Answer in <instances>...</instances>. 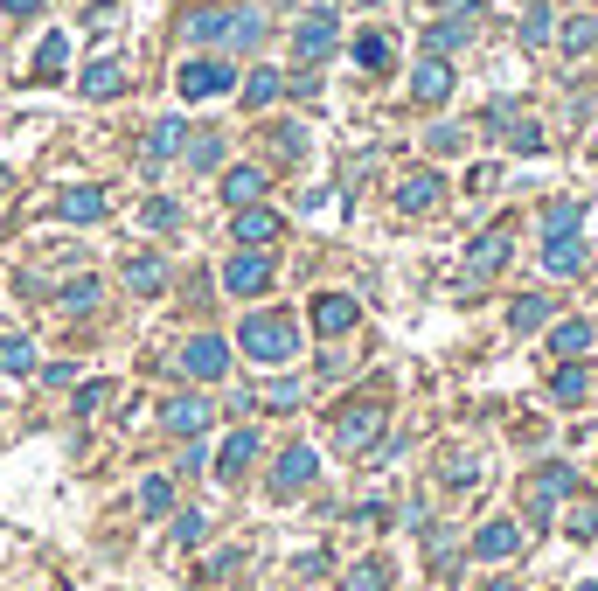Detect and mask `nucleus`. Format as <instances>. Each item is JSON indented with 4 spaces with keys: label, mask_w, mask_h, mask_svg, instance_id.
<instances>
[{
    "label": "nucleus",
    "mask_w": 598,
    "mask_h": 591,
    "mask_svg": "<svg viewBox=\"0 0 598 591\" xmlns=\"http://www.w3.org/2000/svg\"><path fill=\"white\" fill-rule=\"evenodd\" d=\"M181 140H188V126H181V119H160V126L147 133V160H174Z\"/></svg>",
    "instance_id": "nucleus-28"
},
{
    "label": "nucleus",
    "mask_w": 598,
    "mask_h": 591,
    "mask_svg": "<svg viewBox=\"0 0 598 591\" xmlns=\"http://www.w3.org/2000/svg\"><path fill=\"white\" fill-rule=\"evenodd\" d=\"M105 209H112V195H105V188H84V181L56 195V216H63V223H105Z\"/></svg>",
    "instance_id": "nucleus-9"
},
{
    "label": "nucleus",
    "mask_w": 598,
    "mask_h": 591,
    "mask_svg": "<svg viewBox=\"0 0 598 591\" xmlns=\"http://www.w3.org/2000/svg\"><path fill=\"white\" fill-rule=\"evenodd\" d=\"M105 397H112V383H84V390H77V411H84V418H91V411H98V404H105Z\"/></svg>",
    "instance_id": "nucleus-46"
},
{
    "label": "nucleus",
    "mask_w": 598,
    "mask_h": 591,
    "mask_svg": "<svg viewBox=\"0 0 598 591\" xmlns=\"http://www.w3.org/2000/svg\"><path fill=\"white\" fill-rule=\"evenodd\" d=\"M585 223V202H557L550 216H543V237H564V230H578Z\"/></svg>",
    "instance_id": "nucleus-35"
},
{
    "label": "nucleus",
    "mask_w": 598,
    "mask_h": 591,
    "mask_svg": "<svg viewBox=\"0 0 598 591\" xmlns=\"http://www.w3.org/2000/svg\"><path fill=\"white\" fill-rule=\"evenodd\" d=\"M592 153H598V133H592Z\"/></svg>",
    "instance_id": "nucleus-52"
},
{
    "label": "nucleus",
    "mask_w": 598,
    "mask_h": 591,
    "mask_svg": "<svg viewBox=\"0 0 598 591\" xmlns=\"http://www.w3.org/2000/svg\"><path fill=\"white\" fill-rule=\"evenodd\" d=\"M550 348H557V355H585V348H592V320H557V327H550Z\"/></svg>",
    "instance_id": "nucleus-27"
},
{
    "label": "nucleus",
    "mask_w": 598,
    "mask_h": 591,
    "mask_svg": "<svg viewBox=\"0 0 598 591\" xmlns=\"http://www.w3.org/2000/svg\"><path fill=\"white\" fill-rule=\"evenodd\" d=\"M529 7H536V0H529Z\"/></svg>",
    "instance_id": "nucleus-53"
},
{
    "label": "nucleus",
    "mask_w": 598,
    "mask_h": 591,
    "mask_svg": "<svg viewBox=\"0 0 598 591\" xmlns=\"http://www.w3.org/2000/svg\"><path fill=\"white\" fill-rule=\"evenodd\" d=\"M258 459V432L244 425V432H230L223 439V452H216V480H244V466Z\"/></svg>",
    "instance_id": "nucleus-15"
},
{
    "label": "nucleus",
    "mask_w": 598,
    "mask_h": 591,
    "mask_svg": "<svg viewBox=\"0 0 598 591\" xmlns=\"http://www.w3.org/2000/svg\"><path fill=\"white\" fill-rule=\"evenodd\" d=\"M376 432H383V404H348V411L334 418V445H341V452H362Z\"/></svg>",
    "instance_id": "nucleus-7"
},
{
    "label": "nucleus",
    "mask_w": 598,
    "mask_h": 591,
    "mask_svg": "<svg viewBox=\"0 0 598 591\" xmlns=\"http://www.w3.org/2000/svg\"><path fill=\"white\" fill-rule=\"evenodd\" d=\"M258 195H265V174H258V167H230V174H223V202L251 209Z\"/></svg>",
    "instance_id": "nucleus-25"
},
{
    "label": "nucleus",
    "mask_w": 598,
    "mask_h": 591,
    "mask_svg": "<svg viewBox=\"0 0 598 591\" xmlns=\"http://www.w3.org/2000/svg\"><path fill=\"white\" fill-rule=\"evenodd\" d=\"M223 286H230V293H237V299L265 293V286H272V258H265V251H251V244H244V251H237V258H230V265H223Z\"/></svg>",
    "instance_id": "nucleus-6"
},
{
    "label": "nucleus",
    "mask_w": 598,
    "mask_h": 591,
    "mask_svg": "<svg viewBox=\"0 0 598 591\" xmlns=\"http://www.w3.org/2000/svg\"><path fill=\"white\" fill-rule=\"evenodd\" d=\"M355 320H362V306H355L348 293H320L313 299V327H320V334H348Z\"/></svg>",
    "instance_id": "nucleus-14"
},
{
    "label": "nucleus",
    "mask_w": 598,
    "mask_h": 591,
    "mask_svg": "<svg viewBox=\"0 0 598 591\" xmlns=\"http://www.w3.org/2000/svg\"><path fill=\"white\" fill-rule=\"evenodd\" d=\"M362 7H383V0H362Z\"/></svg>",
    "instance_id": "nucleus-51"
},
{
    "label": "nucleus",
    "mask_w": 598,
    "mask_h": 591,
    "mask_svg": "<svg viewBox=\"0 0 598 591\" xmlns=\"http://www.w3.org/2000/svg\"><path fill=\"white\" fill-rule=\"evenodd\" d=\"M473 279H487V272H501L508 265V230H487V237H473Z\"/></svg>",
    "instance_id": "nucleus-24"
},
{
    "label": "nucleus",
    "mask_w": 598,
    "mask_h": 591,
    "mask_svg": "<svg viewBox=\"0 0 598 591\" xmlns=\"http://www.w3.org/2000/svg\"><path fill=\"white\" fill-rule=\"evenodd\" d=\"M237 348H244L251 362H265V369L293 362V355H299V327H293V313H251V320H244V334H237Z\"/></svg>",
    "instance_id": "nucleus-1"
},
{
    "label": "nucleus",
    "mask_w": 598,
    "mask_h": 591,
    "mask_svg": "<svg viewBox=\"0 0 598 591\" xmlns=\"http://www.w3.org/2000/svg\"><path fill=\"white\" fill-rule=\"evenodd\" d=\"M543 320H550V299L543 293H522L515 306H508V327H515V334H536Z\"/></svg>",
    "instance_id": "nucleus-26"
},
{
    "label": "nucleus",
    "mask_w": 598,
    "mask_h": 591,
    "mask_svg": "<svg viewBox=\"0 0 598 591\" xmlns=\"http://www.w3.org/2000/svg\"><path fill=\"white\" fill-rule=\"evenodd\" d=\"M35 369V348L28 341H0V376H28Z\"/></svg>",
    "instance_id": "nucleus-37"
},
{
    "label": "nucleus",
    "mask_w": 598,
    "mask_h": 591,
    "mask_svg": "<svg viewBox=\"0 0 598 591\" xmlns=\"http://www.w3.org/2000/svg\"><path fill=\"white\" fill-rule=\"evenodd\" d=\"M98 293H105L98 279H70V286H63V313H91V306H98Z\"/></svg>",
    "instance_id": "nucleus-33"
},
{
    "label": "nucleus",
    "mask_w": 598,
    "mask_h": 591,
    "mask_svg": "<svg viewBox=\"0 0 598 591\" xmlns=\"http://www.w3.org/2000/svg\"><path fill=\"white\" fill-rule=\"evenodd\" d=\"M585 390H592V383H585V369H557V383H550V397H557V404H585Z\"/></svg>",
    "instance_id": "nucleus-36"
},
{
    "label": "nucleus",
    "mask_w": 598,
    "mask_h": 591,
    "mask_svg": "<svg viewBox=\"0 0 598 591\" xmlns=\"http://www.w3.org/2000/svg\"><path fill=\"white\" fill-rule=\"evenodd\" d=\"M140 508H147V515H167V508H174V480H167V473H153L147 487H140Z\"/></svg>",
    "instance_id": "nucleus-34"
},
{
    "label": "nucleus",
    "mask_w": 598,
    "mask_h": 591,
    "mask_svg": "<svg viewBox=\"0 0 598 591\" xmlns=\"http://www.w3.org/2000/svg\"><path fill=\"white\" fill-rule=\"evenodd\" d=\"M557 28H550V7H529V21H522V42H550Z\"/></svg>",
    "instance_id": "nucleus-40"
},
{
    "label": "nucleus",
    "mask_w": 598,
    "mask_h": 591,
    "mask_svg": "<svg viewBox=\"0 0 598 591\" xmlns=\"http://www.w3.org/2000/svg\"><path fill=\"white\" fill-rule=\"evenodd\" d=\"M341 591H390V564H383V557H369V564H355V571H348V585Z\"/></svg>",
    "instance_id": "nucleus-31"
},
{
    "label": "nucleus",
    "mask_w": 598,
    "mask_h": 591,
    "mask_svg": "<svg viewBox=\"0 0 598 591\" xmlns=\"http://www.w3.org/2000/svg\"><path fill=\"white\" fill-rule=\"evenodd\" d=\"M279 230H286V223H279V209H258V202H251V209H237V244L265 251V244H279Z\"/></svg>",
    "instance_id": "nucleus-13"
},
{
    "label": "nucleus",
    "mask_w": 598,
    "mask_h": 591,
    "mask_svg": "<svg viewBox=\"0 0 598 591\" xmlns=\"http://www.w3.org/2000/svg\"><path fill=\"white\" fill-rule=\"evenodd\" d=\"M432 202H446V181H439V174H404V181H397V209L418 216V209H432Z\"/></svg>",
    "instance_id": "nucleus-19"
},
{
    "label": "nucleus",
    "mask_w": 598,
    "mask_h": 591,
    "mask_svg": "<svg viewBox=\"0 0 598 591\" xmlns=\"http://www.w3.org/2000/svg\"><path fill=\"white\" fill-rule=\"evenodd\" d=\"M334 42H341V21H334V7H320V14L299 21L293 56H299V63H320V56H334Z\"/></svg>",
    "instance_id": "nucleus-5"
},
{
    "label": "nucleus",
    "mask_w": 598,
    "mask_h": 591,
    "mask_svg": "<svg viewBox=\"0 0 598 591\" xmlns=\"http://www.w3.org/2000/svg\"><path fill=\"white\" fill-rule=\"evenodd\" d=\"M508 147H515V153H543V126L515 119V126H508Z\"/></svg>",
    "instance_id": "nucleus-38"
},
{
    "label": "nucleus",
    "mask_w": 598,
    "mask_h": 591,
    "mask_svg": "<svg viewBox=\"0 0 598 591\" xmlns=\"http://www.w3.org/2000/svg\"><path fill=\"white\" fill-rule=\"evenodd\" d=\"M202 536H209V515H195V508H188V515L174 522V543H202Z\"/></svg>",
    "instance_id": "nucleus-41"
},
{
    "label": "nucleus",
    "mask_w": 598,
    "mask_h": 591,
    "mask_svg": "<svg viewBox=\"0 0 598 591\" xmlns=\"http://www.w3.org/2000/svg\"><path fill=\"white\" fill-rule=\"evenodd\" d=\"M223 369H230V341H223V334H195V341L181 348V376H195V383H223Z\"/></svg>",
    "instance_id": "nucleus-3"
},
{
    "label": "nucleus",
    "mask_w": 598,
    "mask_h": 591,
    "mask_svg": "<svg viewBox=\"0 0 598 591\" xmlns=\"http://www.w3.org/2000/svg\"><path fill=\"white\" fill-rule=\"evenodd\" d=\"M564 529H571L578 543H585V536H598V508H571V522H564Z\"/></svg>",
    "instance_id": "nucleus-45"
},
{
    "label": "nucleus",
    "mask_w": 598,
    "mask_h": 591,
    "mask_svg": "<svg viewBox=\"0 0 598 591\" xmlns=\"http://www.w3.org/2000/svg\"><path fill=\"white\" fill-rule=\"evenodd\" d=\"M230 14L237 7H195V14H181V35L188 42H230Z\"/></svg>",
    "instance_id": "nucleus-16"
},
{
    "label": "nucleus",
    "mask_w": 598,
    "mask_h": 591,
    "mask_svg": "<svg viewBox=\"0 0 598 591\" xmlns=\"http://www.w3.org/2000/svg\"><path fill=\"white\" fill-rule=\"evenodd\" d=\"M265 404H272V411H293V404H299V383H293V376H279V383L265 390Z\"/></svg>",
    "instance_id": "nucleus-43"
},
{
    "label": "nucleus",
    "mask_w": 598,
    "mask_h": 591,
    "mask_svg": "<svg viewBox=\"0 0 598 591\" xmlns=\"http://www.w3.org/2000/svg\"><path fill=\"white\" fill-rule=\"evenodd\" d=\"M543 272H550V279H578V272H585V237H578V230L543 237Z\"/></svg>",
    "instance_id": "nucleus-10"
},
{
    "label": "nucleus",
    "mask_w": 598,
    "mask_h": 591,
    "mask_svg": "<svg viewBox=\"0 0 598 591\" xmlns=\"http://www.w3.org/2000/svg\"><path fill=\"white\" fill-rule=\"evenodd\" d=\"M411 98H425V105H446L452 98V70L439 63V56H425V63L411 70Z\"/></svg>",
    "instance_id": "nucleus-17"
},
{
    "label": "nucleus",
    "mask_w": 598,
    "mask_h": 591,
    "mask_svg": "<svg viewBox=\"0 0 598 591\" xmlns=\"http://www.w3.org/2000/svg\"><path fill=\"white\" fill-rule=\"evenodd\" d=\"M473 550H480L487 564H501V557H515V550H522V529H515V522H487V529L473 536Z\"/></svg>",
    "instance_id": "nucleus-21"
},
{
    "label": "nucleus",
    "mask_w": 598,
    "mask_h": 591,
    "mask_svg": "<svg viewBox=\"0 0 598 591\" xmlns=\"http://www.w3.org/2000/svg\"><path fill=\"white\" fill-rule=\"evenodd\" d=\"M571 487H578V473H571V466H543V473L529 480V515H550Z\"/></svg>",
    "instance_id": "nucleus-11"
},
{
    "label": "nucleus",
    "mask_w": 598,
    "mask_h": 591,
    "mask_svg": "<svg viewBox=\"0 0 598 591\" xmlns=\"http://www.w3.org/2000/svg\"><path fill=\"white\" fill-rule=\"evenodd\" d=\"M480 591H515V585H508V578H494V585H480Z\"/></svg>",
    "instance_id": "nucleus-49"
},
{
    "label": "nucleus",
    "mask_w": 598,
    "mask_h": 591,
    "mask_svg": "<svg viewBox=\"0 0 598 591\" xmlns=\"http://www.w3.org/2000/svg\"><path fill=\"white\" fill-rule=\"evenodd\" d=\"M181 98H223V91H237V70L223 63V56H195V63H181Z\"/></svg>",
    "instance_id": "nucleus-2"
},
{
    "label": "nucleus",
    "mask_w": 598,
    "mask_h": 591,
    "mask_svg": "<svg viewBox=\"0 0 598 591\" xmlns=\"http://www.w3.org/2000/svg\"><path fill=\"white\" fill-rule=\"evenodd\" d=\"M425 147H432V153H459V147H466V133H459V126H432Z\"/></svg>",
    "instance_id": "nucleus-42"
},
{
    "label": "nucleus",
    "mask_w": 598,
    "mask_h": 591,
    "mask_svg": "<svg viewBox=\"0 0 598 591\" xmlns=\"http://www.w3.org/2000/svg\"><path fill=\"white\" fill-rule=\"evenodd\" d=\"M279 98H293V77H286V70H272V63H265V70H251V84H244V105H251V112H272Z\"/></svg>",
    "instance_id": "nucleus-12"
},
{
    "label": "nucleus",
    "mask_w": 598,
    "mask_h": 591,
    "mask_svg": "<svg viewBox=\"0 0 598 591\" xmlns=\"http://www.w3.org/2000/svg\"><path fill=\"white\" fill-rule=\"evenodd\" d=\"M0 7H7V14H35L42 0H0Z\"/></svg>",
    "instance_id": "nucleus-48"
},
{
    "label": "nucleus",
    "mask_w": 598,
    "mask_h": 591,
    "mask_svg": "<svg viewBox=\"0 0 598 591\" xmlns=\"http://www.w3.org/2000/svg\"><path fill=\"white\" fill-rule=\"evenodd\" d=\"M126 286H133V293H160V286H167V265H160V258H133V265H126Z\"/></svg>",
    "instance_id": "nucleus-29"
},
{
    "label": "nucleus",
    "mask_w": 598,
    "mask_h": 591,
    "mask_svg": "<svg viewBox=\"0 0 598 591\" xmlns=\"http://www.w3.org/2000/svg\"><path fill=\"white\" fill-rule=\"evenodd\" d=\"M258 35H265V14L237 7V14H230V49H258Z\"/></svg>",
    "instance_id": "nucleus-30"
},
{
    "label": "nucleus",
    "mask_w": 598,
    "mask_h": 591,
    "mask_svg": "<svg viewBox=\"0 0 598 591\" xmlns=\"http://www.w3.org/2000/svg\"><path fill=\"white\" fill-rule=\"evenodd\" d=\"M63 70H70V35H56V28H49V35H42V49H35V77H42V84H56Z\"/></svg>",
    "instance_id": "nucleus-23"
},
{
    "label": "nucleus",
    "mask_w": 598,
    "mask_h": 591,
    "mask_svg": "<svg viewBox=\"0 0 598 591\" xmlns=\"http://www.w3.org/2000/svg\"><path fill=\"white\" fill-rule=\"evenodd\" d=\"M188 160H195V167H216V160H223V133H195Z\"/></svg>",
    "instance_id": "nucleus-39"
},
{
    "label": "nucleus",
    "mask_w": 598,
    "mask_h": 591,
    "mask_svg": "<svg viewBox=\"0 0 598 591\" xmlns=\"http://www.w3.org/2000/svg\"><path fill=\"white\" fill-rule=\"evenodd\" d=\"M279 153L299 160V153H306V133H299V126H279Z\"/></svg>",
    "instance_id": "nucleus-47"
},
{
    "label": "nucleus",
    "mask_w": 598,
    "mask_h": 591,
    "mask_svg": "<svg viewBox=\"0 0 598 591\" xmlns=\"http://www.w3.org/2000/svg\"><path fill=\"white\" fill-rule=\"evenodd\" d=\"M77 84H84V98H119V91H126V70H119L112 56H98V63H84Z\"/></svg>",
    "instance_id": "nucleus-20"
},
{
    "label": "nucleus",
    "mask_w": 598,
    "mask_h": 591,
    "mask_svg": "<svg viewBox=\"0 0 598 591\" xmlns=\"http://www.w3.org/2000/svg\"><path fill=\"white\" fill-rule=\"evenodd\" d=\"M174 223H181V209H174L167 195H160V202H147V230H174Z\"/></svg>",
    "instance_id": "nucleus-44"
},
{
    "label": "nucleus",
    "mask_w": 598,
    "mask_h": 591,
    "mask_svg": "<svg viewBox=\"0 0 598 591\" xmlns=\"http://www.w3.org/2000/svg\"><path fill=\"white\" fill-rule=\"evenodd\" d=\"M313 473H320L313 445H286V452H279V473H272V494H279V501H293V494L306 487V480H313Z\"/></svg>",
    "instance_id": "nucleus-8"
},
{
    "label": "nucleus",
    "mask_w": 598,
    "mask_h": 591,
    "mask_svg": "<svg viewBox=\"0 0 598 591\" xmlns=\"http://www.w3.org/2000/svg\"><path fill=\"white\" fill-rule=\"evenodd\" d=\"M473 42V7L466 14H446V21H432V35H425V49L432 56H452V49H466Z\"/></svg>",
    "instance_id": "nucleus-18"
},
{
    "label": "nucleus",
    "mask_w": 598,
    "mask_h": 591,
    "mask_svg": "<svg viewBox=\"0 0 598 591\" xmlns=\"http://www.w3.org/2000/svg\"><path fill=\"white\" fill-rule=\"evenodd\" d=\"M557 42H564L571 56H585V49L598 42V21H592V14H578V21H564V28H557Z\"/></svg>",
    "instance_id": "nucleus-32"
},
{
    "label": "nucleus",
    "mask_w": 598,
    "mask_h": 591,
    "mask_svg": "<svg viewBox=\"0 0 598 591\" xmlns=\"http://www.w3.org/2000/svg\"><path fill=\"white\" fill-rule=\"evenodd\" d=\"M578 591H598V578H592V585H578Z\"/></svg>",
    "instance_id": "nucleus-50"
},
{
    "label": "nucleus",
    "mask_w": 598,
    "mask_h": 591,
    "mask_svg": "<svg viewBox=\"0 0 598 591\" xmlns=\"http://www.w3.org/2000/svg\"><path fill=\"white\" fill-rule=\"evenodd\" d=\"M355 63H362V70H390V63H397V42H390V28H369V35H355Z\"/></svg>",
    "instance_id": "nucleus-22"
},
{
    "label": "nucleus",
    "mask_w": 598,
    "mask_h": 591,
    "mask_svg": "<svg viewBox=\"0 0 598 591\" xmlns=\"http://www.w3.org/2000/svg\"><path fill=\"white\" fill-rule=\"evenodd\" d=\"M209 425H216V404L209 397H167L160 404V432H174V439H195Z\"/></svg>",
    "instance_id": "nucleus-4"
}]
</instances>
